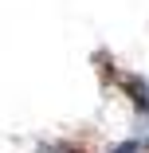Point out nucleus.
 I'll use <instances>...</instances> for the list:
<instances>
[{"mask_svg": "<svg viewBox=\"0 0 149 153\" xmlns=\"http://www.w3.org/2000/svg\"><path fill=\"white\" fill-rule=\"evenodd\" d=\"M122 86H126V94L133 98V106L149 114V79H141V75H122Z\"/></svg>", "mask_w": 149, "mask_h": 153, "instance_id": "obj_1", "label": "nucleus"}]
</instances>
